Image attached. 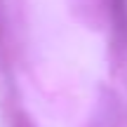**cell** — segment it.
Returning <instances> with one entry per match:
<instances>
[{
	"instance_id": "1",
	"label": "cell",
	"mask_w": 127,
	"mask_h": 127,
	"mask_svg": "<svg viewBox=\"0 0 127 127\" xmlns=\"http://www.w3.org/2000/svg\"><path fill=\"white\" fill-rule=\"evenodd\" d=\"M111 19L115 24V31L127 35V0H108Z\"/></svg>"
}]
</instances>
